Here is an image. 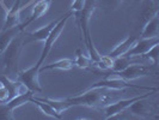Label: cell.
<instances>
[{"instance_id": "cell-1", "label": "cell", "mask_w": 159, "mask_h": 120, "mask_svg": "<svg viewBox=\"0 0 159 120\" xmlns=\"http://www.w3.org/2000/svg\"><path fill=\"white\" fill-rule=\"evenodd\" d=\"M22 48H23V37L18 34L16 37L11 41V43L7 46V48L2 52V54L0 55L5 76H7L10 78L12 74H17Z\"/></svg>"}, {"instance_id": "cell-2", "label": "cell", "mask_w": 159, "mask_h": 120, "mask_svg": "<svg viewBox=\"0 0 159 120\" xmlns=\"http://www.w3.org/2000/svg\"><path fill=\"white\" fill-rule=\"evenodd\" d=\"M71 106H86L91 108L102 107L107 103V95L102 93V89L89 88L83 94L66 98Z\"/></svg>"}, {"instance_id": "cell-3", "label": "cell", "mask_w": 159, "mask_h": 120, "mask_svg": "<svg viewBox=\"0 0 159 120\" xmlns=\"http://www.w3.org/2000/svg\"><path fill=\"white\" fill-rule=\"evenodd\" d=\"M73 15V12H68V13H66L64 17H61L57 22H56L55 26L52 29V31L50 34L48 35V37L46 39V41H43V49H42V53H41V56L40 59H39V61L36 63V64H39L40 66L43 65V61H44V59L48 56V54L50 53V50H52V48L54 47V45H55V42L57 41V39L60 37V35H61V32L62 30L65 29V26H66V23H67V21L70 19V17Z\"/></svg>"}, {"instance_id": "cell-4", "label": "cell", "mask_w": 159, "mask_h": 120, "mask_svg": "<svg viewBox=\"0 0 159 120\" xmlns=\"http://www.w3.org/2000/svg\"><path fill=\"white\" fill-rule=\"evenodd\" d=\"M152 67H156L154 65H146V64H133L128 65L127 67L122 71L119 72H112L109 71L107 73L108 77H116V78H121V79L125 80H133L138 79V78H141V77H146L150 72L152 71Z\"/></svg>"}, {"instance_id": "cell-5", "label": "cell", "mask_w": 159, "mask_h": 120, "mask_svg": "<svg viewBox=\"0 0 159 120\" xmlns=\"http://www.w3.org/2000/svg\"><path fill=\"white\" fill-rule=\"evenodd\" d=\"M90 88H98V89H108V90H123L128 88L141 89V90H147V91H158L157 88H148V87H143V85H135V84H129L127 80L116 78V77H108L103 79L98 80L93 83Z\"/></svg>"}, {"instance_id": "cell-6", "label": "cell", "mask_w": 159, "mask_h": 120, "mask_svg": "<svg viewBox=\"0 0 159 120\" xmlns=\"http://www.w3.org/2000/svg\"><path fill=\"white\" fill-rule=\"evenodd\" d=\"M40 65L36 64L23 70V71L17 73V80H19L20 83H23L24 85L29 90H31L32 93H42V87L39 80V74H40Z\"/></svg>"}, {"instance_id": "cell-7", "label": "cell", "mask_w": 159, "mask_h": 120, "mask_svg": "<svg viewBox=\"0 0 159 120\" xmlns=\"http://www.w3.org/2000/svg\"><path fill=\"white\" fill-rule=\"evenodd\" d=\"M154 93H157V91H148V93L143 94V95L140 96H135V97H132V98H126V100H120L117 102L107 104L104 107V117H105V119H110V118H114V117L119 115L122 112H125L133 102H135V101L143 98V97H150Z\"/></svg>"}, {"instance_id": "cell-8", "label": "cell", "mask_w": 159, "mask_h": 120, "mask_svg": "<svg viewBox=\"0 0 159 120\" xmlns=\"http://www.w3.org/2000/svg\"><path fill=\"white\" fill-rule=\"evenodd\" d=\"M146 98L147 97H143L130 104L127 108L129 114H132L133 117H136V118H141V119L152 118L154 114V109L152 108L150 102L146 101Z\"/></svg>"}, {"instance_id": "cell-9", "label": "cell", "mask_w": 159, "mask_h": 120, "mask_svg": "<svg viewBox=\"0 0 159 120\" xmlns=\"http://www.w3.org/2000/svg\"><path fill=\"white\" fill-rule=\"evenodd\" d=\"M159 45V37H150V39H140L133 45V47L128 50L126 56L133 58V56H143L150 49Z\"/></svg>"}, {"instance_id": "cell-10", "label": "cell", "mask_w": 159, "mask_h": 120, "mask_svg": "<svg viewBox=\"0 0 159 120\" xmlns=\"http://www.w3.org/2000/svg\"><path fill=\"white\" fill-rule=\"evenodd\" d=\"M22 30H23L22 25H15V26H10V28H4L0 31V55L7 48V46L11 43V41L13 40Z\"/></svg>"}, {"instance_id": "cell-11", "label": "cell", "mask_w": 159, "mask_h": 120, "mask_svg": "<svg viewBox=\"0 0 159 120\" xmlns=\"http://www.w3.org/2000/svg\"><path fill=\"white\" fill-rule=\"evenodd\" d=\"M136 41H138L136 36H128L126 40H123L121 43H119L116 47L114 48L111 52L108 54V56L114 59V58H117V56L126 55L128 53V50L133 47V45L135 43Z\"/></svg>"}, {"instance_id": "cell-12", "label": "cell", "mask_w": 159, "mask_h": 120, "mask_svg": "<svg viewBox=\"0 0 159 120\" xmlns=\"http://www.w3.org/2000/svg\"><path fill=\"white\" fill-rule=\"evenodd\" d=\"M50 4H52V0H40V1H37L36 4H34L29 21L24 24V25H22V26L24 28L25 25L30 24L31 22H34V21L39 19L40 17H42L44 13H47V11L49 10V7H50Z\"/></svg>"}, {"instance_id": "cell-13", "label": "cell", "mask_w": 159, "mask_h": 120, "mask_svg": "<svg viewBox=\"0 0 159 120\" xmlns=\"http://www.w3.org/2000/svg\"><path fill=\"white\" fill-rule=\"evenodd\" d=\"M159 29V17L158 13H156L150 21H147L143 26L141 37L143 39H150V37H157Z\"/></svg>"}, {"instance_id": "cell-14", "label": "cell", "mask_w": 159, "mask_h": 120, "mask_svg": "<svg viewBox=\"0 0 159 120\" xmlns=\"http://www.w3.org/2000/svg\"><path fill=\"white\" fill-rule=\"evenodd\" d=\"M158 6L153 4L152 0H146L143 4V7L140 11V17H139V24L145 25V23L147 21H150L152 17L154 16L156 13H158Z\"/></svg>"}, {"instance_id": "cell-15", "label": "cell", "mask_w": 159, "mask_h": 120, "mask_svg": "<svg viewBox=\"0 0 159 120\" xmlns=\"http://www.w3.org/2000/svg\"><path fill=\"white\" fill-rule=\"evenodd\" d=\"M32 95H34V93H32L31 90H26L25 93L18 94V95H16L15 97H12L11 100H8L7 102H6V104H7L11 109L15 111V109H17V108H19V107L24 106L25 103L31 102Z\"/></svg>"}, {"instance_id": "cell-16", "label": "cell", "mask_w": 159, "mask_h": 120, "mask_svg": "<svg viewBox=\"0 0 159 120\" xmlns=\"http://www.w3.org/2000/svg\"><path fill=\"white\" fill-rule=\"evenodd\" d=\"M74 67V60L68 59V58H65L61 60H57L53 64L44 65V66H41L40 72L41 71H47V70H61V71H68L72 70Z\"/></svg>"}, {"instance_id": "cell-17", "label": "cell", "mask_w": 159, "mask_h": 120, "mask_svg": "<svg viewBox=\"0 0 159 120\" xmlns=\"http://www.w3.org/2000/svg\"><path fill=\"white\" fill-rule=\"evenodd\" d=\"M31 102L32 103H35L39 108H40V111L43 114H46V115H48V117H50V118H54V119H61L62 118V115L60 114V113H57L50 106L49 103H47V102H44L43 100H41V98H37V97H34L32 96L31 98Z\"/></svg>"}, {"instance_id": "cell-18", "label": "cell", "mask_w": 159, "mask_h": 120, "mask_svg": "<svg viewBox=\"0 0 159 120\" xmlns=\"http://www.w3.org/2000/svg\"><path fill=\"white\" fill-rule=\"evenodd\" d=\"M20 0H17L16 5L11 8L6 15L5 18V25L4 28H10V26H15V25H19V13H20Z\"/></svg>"}, {"instance_id": "cell-19", "label": "cell", "mask_w": 159, "mask_h": 120, "mask_svg": "<svg viewBox=\"0 0 159 120\" xmlns=\"http://www.w3.org/2000/svg\"><path fill=\"white\" fill-rule=\"evenodd\" d=\"M57 22V21H56ZM56 22H50L49 24H47V25H44V26H42V28H40L39 30H36V31L34 32H30V34H28L30 37H31L32 41H46V39L48 37V35L50 34V31H52V29L55 26Z\"/></svg>"}, {"instance_id": "cell-20", "label": "cell", "mask_w": 159, "mask_h": 120, "mask_svg": "<svg viewBox=\"0 0 159 120\" xmlns=\"http://www.w3.org/2000/svg\"><path fill=\"white\" fill-rule=\"evenodd\" d=\"M123 1L125 0H96V6L101 7L107 12H114L121 7Z\"/></svg>"}, {"instance_id": "cell-21", "label": "cell", "mask_w": 159, "mask_h": 120, "mask_svg": "<svg viewBox=\"0 0 159 120\" xmlns=\"http://www.w3.org/2000/svg\"><path fill=\"white\" fill-rule=\"evenodd\" d=\"M41 100H43L44 102L49 103L54 109H55L56 112L60 113V114L72 107L71 103H70L66 98H65V100H53V98H47V97H46V98H41Z\"/></svg>"}, {"instance_id": "cell-22", "label": "cell", "mask_w": 159, "mask_h": 120, "mask_svg": "<svg viewBox=\"0 0 159 120\" xmlns=\"http://www.w3.org/2000/svg\"><path fill=\"white\" fill-rule=\"evenodd\" d=\"M130 64H133V63H130V58L129 56L122 55V56H117V58H114L112 59V65L110 71L112 72L122 71V70H125L128 65Z\"/></svg>"}, {"instance_id": "cell-23", "label": "cell", "mask_w": 159, "mask_h": 120, "mask_svg": "<svg viewBox=\"0 0 159 120\" xmlns=\"http://www.w3.org/2000/svg\"><path fill=\"white\" fill-rule=\"evenodd\" d=\"M74 66L79 69H89L93 66V61L90 59L89 55H84L80 49H77V56L74 59Z\"/></svg>"}, {"instance_id": "cell-24", "label": "cell", "mask_w": 159, "mask_h": 120, "mask_svg": "<svg viewBox=\"0 0 159 120\" xmlns=\"http://www.w3.org/2000/svg\"><path fill=\"white\" fill-rule=\"evenodd\" d=\"M13 109H11L6 103L0 104V120H13Z\"/></svg>"}, {"instance_id": "cell-25", "label": "cell", "mask_w": 159, "mask_h": 120, "mask_svg": "<svg viewBox=\"0 0 159 120\" xmlns=\"http://www.w3.org/2000/svg\"><path fill=\"white\" fill-rule=\"evenodd\" d=\"M143 56L148 58L150 60L153 61V65H154V66H157V65H158V45H157V46H154L152 49H150V50H148V52H147Z\"/></svg>"}, {"instance_id": "cell-26", "label": "cell", "mask_w": 159, "mask_h": 120, "mask_svg": "<svg viewBox=\"0 0 159 120\" xmlns=\"http://www.w3.org/2000/svg\"><path fill=\"white\" fill-rule=\"evenodd\" d=\"M8 100H10V95H8L7 89L0 82V103H6Z\"/></svg>"}, {"instance_id": "cell-27", "label": "cell", "mask_w": 159, "mask_h": 120, "mask_svg": "<svg viewBox=\"0 0 159 120\" xmlns=\"http://www.w3.org/2000/svg\"><path fill=\"white\" fill-rule=\"evenodd\" d=\"M85 2H86V0H73V2H72V5H71L72 12H73V13L79 12L80 10L85 6Z\"/></svg>"}]
</instances>
